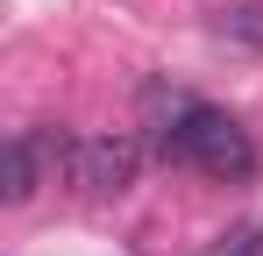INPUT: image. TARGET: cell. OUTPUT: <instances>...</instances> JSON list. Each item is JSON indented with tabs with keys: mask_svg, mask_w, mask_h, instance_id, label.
Segmentation results:
<instances>
[{
	"mask_svg": "<svg viewBox=\"0 0 263 256\" xmlns=\"http://www.w3.org/2000/svg\"><path fill=\"white\" fill-rule=\"evenodd\" d=\"M214 256H263V221H242L235 235H220Z\"/></svg>",
	"mask_w": 263,
	"mask_h": 256,
	"instance_id": "obj_4",
	"label": "cell"
},
{
	"mask_svg": "<svg viewBox=\"0 0 263 256\" xmlns=\"http://www.w3.org/2000/svg\"><path fill=\"white\" fill-rule=\"evenodd\" d=\"M71 142L79 135H57V128H22L7 142V207H29L50 185V171H71Z\"/></svg>",
	"mask_w": 263,
	"mask_h": 256,
	"instance_id": "obj_3",
	"label": "cell"
},
{
	"mask_svg": "<svg viewBox=\"0 0 263 256\" xmlns=\"http://www.w3.org/2000/svg\"><path fill=\"white\" fill-rule=\"evenodd\" d=\"M157 157L242 185V178L256 171V142H249V128L235 121V114H220L206 100H171V121L157 128Z\"/></svg>",
	"mask_w": 263,
	"mask_h": 256,
	"instance_id": "obj_1",
	"label": "cell"
},
{
	"mask_svg": "<svg viewBox=\"0 0 263 256\" xmlns=\"http://www.w3.org/2000/svg\"><path fill=\"white\" fill-rule=\"evenodd\" d=\"M135 171H142V142L135 135H79L71 142V185L107 199V192H128Z\"/></svg>",
	"mask_w": 263,
	"mask_h": 256,
	"instance_id": "obj_2",
	"label": "cell"
}]
</instances>
